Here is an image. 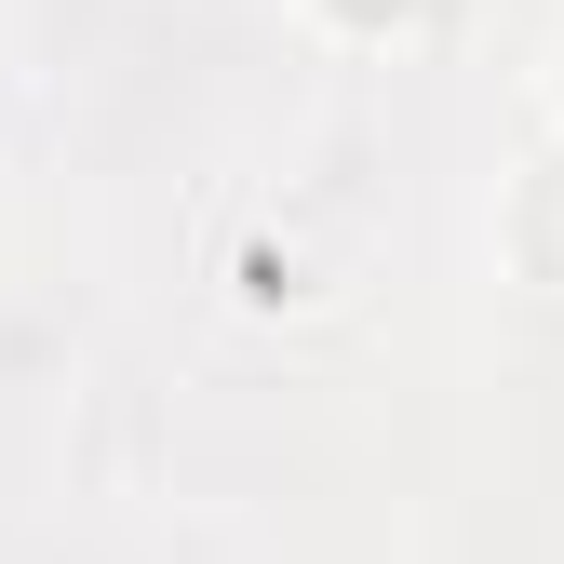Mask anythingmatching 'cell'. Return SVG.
I'll list each match as a JSON object with an SVG mask.
<instances>
[]
</instances>
